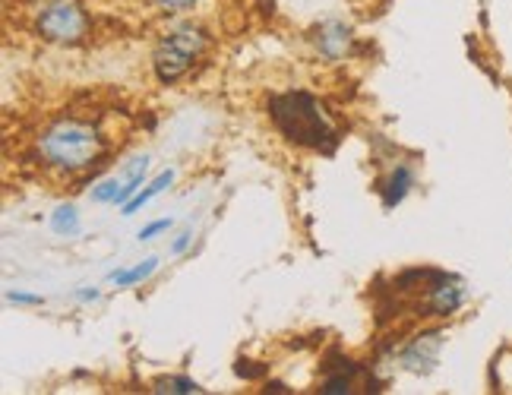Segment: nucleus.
<instances>
[{
    "label": "nucleus",
    "mask_w": 512,
    "mask_h": 395,
    "mask_svg": "<svg viewBox=\"0 0 512 395\" xmlns=\"http://www.w3.org/2000/svg\"><path fill=\"white\" fill-rule=\"evenodd\" d=\"M35 152L45 168H54L61 174H80L102 162L108 155V143L95 124L76 121V117H61V121H54L38 136Z\"/></svg>",
    "instance_id": "1"
},
{
    "label": "nucleus",
    "mask_w": 512,
    "mask_h": 395,
    "mask_svg": "<svg viewBox=\"0 0 512 395\" xmlns=\"http://www.w3.org/2000/svg\"><path fill=\"white\" fill-rule=\"evenodd\" d=\"M269 117L288 143L313 149V152H332L339 143V133L326 117L323 105L304 89H291L269 98Z\"/></svg>",
    "instance_id": "2"
},
{
    "label": "nucleus",
    "mask_w": 512,
    "mask_h": 395,
    "mask_svg": "<svg viewBox=\"0 0 512 395\" xmlns=\"http://www.w3.org/2000/svg\"><path fill=\"white\" fill-rule=\"evenodd\" d=\"M209 45V35L203 26H177L171 32H165L159 38V45L152 51V70H155V79H159L162 86H174L177 79H184L187 70L196 64V57H200Z\"/></svg>",
    "instance_id": "3"
},
{
    "label": "nucleus",
    "mask_w": 512,
    "mask_h": 395,
    "mask_svg": "<svg viewBox=\"0 0 512 395\" xmlns=\"http://www.w3.org/2000/svg\"><path fill=\"white\" fill-rule=\"evenodd\" d=\"M89 32V16L80 0H45L35 13V35L48 45H80Z\"/></svg>",
    "instance_id": "4"
},
{
    "label": "nucleus",
    "mask_w": 512,
    "mask_h": 395,
    "mask_svg": "<svg viewBox=\"0 0 512 395\" xmlns=\"http://www.w3.org/2000/svg\"><path fill=\"white\" fill-rule=\"evenodd\" d=\"M446 345V332L443 329H430L415 335L402 351H399V364L408 373H418V377H427V373L437 370L440 364V351Z\"/></svg>",
    "instance_id": "5"
},
{
    "label": "nucleus",
    "mask_w": 512,
    "mask_h": 395,
    "mask_svg": "<svg viewBox=\"0 0 512 395\" xmlns=\"http://www.w3.org/2000/svg\"><path fill=\"white\" fill-rule=\"evenodd\" d=\"M468 304V285L459 279V275L443 272L440 282H433L424 291V316H452L459 313Z\"/></svg>",
    "instance_id": "6"
},
{
    "label": "nucleus",
    "mask_w": 512,
    "mask_h": 395,
    "mask_svg": "<svg viewBox=\"0 0 512 395\" xmlns=\"http://www.w3.org/2000/svg\"><path fill=\"white\" fill-rule=\"evenodd\" d=\"M310 38H313V48H317V54L326 64L345 61L354 48V32H351V26L342 23V19H326V23H320L317 29H313Z\"/></svg>",
    "instance_id": "7"
},
{
    "label": "nucleus",
    "mask_w": 512,
    "mask_h": 395,
    "mask_svg": "<svg viewBox=\"0 0 512 395\" xmlns=\"http://www.w3.org/2000/svg\"><path fill=\"white\" fill-rule=\"evenodd\" d=\"M411 187H415V171H411V165H396L389 171L386 181H380V203L386 212H392L396 206H402L408 200Z\"/></svg>",
    "instance_id": "8"
},
{
    "label": "nucleus",
    "mask_w": 512,
    "mask_h": 395,
    "mask_svg": "<svg viewBox=\"0 0 512 395\" xmlns=\"http://www.w3.org/2000/svg\"><path fill=\"white\" fill-rule=\"evenodd\" d=\"M149 162H152V158L143 152V155H133L130 162L124 165V171H121V193H117V206H127L133 196L143 190L146 177H149Z\"/></svg>",
    "instance_id": "9"
},
{
    "label": "nucleus",
    "mask_w": 512,
    "mask_h": 395,
    "mask_svg": "<svg viewBox=\"0 0 512 395\" xmlns=\"http://www.w3.org/2000/svg\"><path fill=\"white\" fill-rule=\"evenodd\" d=\"M171 184H174V168H168V171H162L159 177H152V181H146L143 190L136 193L127 206H121V215H124V219H130V215H136L140 209H146V206L155 200V196H162Z\"/></svg>",
    "instance_id": "10"
},
{
    "label": "nucleus",
    "mask_w": 512,
    "mask_h": 395,
    "mask_svg": "<svg viewBox=\"0 0 512 395\" xmlns=\"http://www.w3.org/2000/svg\"><path fill=\"white\" fill-rule=\"evenodd\" d=\"M159 263H162L159 256H149V260L136 263V266H121V269L108 272V282H114L117 288H133V285L146 282L149 275H155V269H159Z\"/></svg>",
    "instance_id": "11"
},
{
    "label": "nucleus",
    "mask_w": 512,
    "mask_h": 395,
    "mask_svg": "<svg viewBox=\"0 0 512 395\" xmlns=\"http://www.w3.org/2000/svg\"><path fill=\"white\" fill-rule=\"evenodd\" d=\"M48 225H51V231H54L57 237H76V234L83 231V219H80V212H76V206H73V203L54 206Z\"/></svg>",
    "instance_id": "12"
},
{
    "label": "nucleus",
    "mask_w": 512,
    "mask_h": 395,
    "mask_svg": "<svg viewBox=\"0 0 512 395\" xmlns=\"http://www.w3.org/2000/svg\"><path fill=\"white\" fill-rule=\"evenodd\" d=\"M152 392H168V395H200L206 392L203 383H196L190 377H162L159 383L152 386Z\"/></svg>",
    "instance_id": "13"
},
{
    "label": "nucleus",
    "mask_w": 512,
    "mask_h": 395,
    "mask_svg": "<svg viewBox=\"0 0 512 395\" xmlns=\"http://www.w3.org/2000/svg\"><path fill=\"white\" fill-rule=\"evenodd\" d=\"M117 193H121V174L114 177H105V181H98L89 193V200L95 206H117Z\"/></svg>",
    "instance_id": "14"
},
{
    "label": "nucleus",
    "mask_w": 512,
    "mask_h": 395,
    "mask_svg": "<svg viewBox=\"0 0 512 395\" xmlns=\"http://www.w3.org/2000/svg\"><path fill=\"white\" fill-rule=\"evenodd\" d=\"M320 392L323 395H336V392H351V373H332V377H326L320 383Z\"/></svg>",
    "instance_id": "15"
},
{
    "label": "nucleus",
    "mask_w": 512,
    "mask_h": 395,
    "mask_svg": "<svg viewBox=\"0 0 512 395\" xmlns=\"http://www.w3.org/2000/svg\"><path fill=\"white\" fill-rule=\"evenodd\" d=\"M7 301L19 307H45L42 294H29V291H7Z\"/></svg>",
    "instance_id": "16"
},
{
    "label": "nucleus",
    "mask_w": 512,
    "mask_h": 395,
    "mask_svg": "<svg viewBox=\"0 0 512 395\" xmlns=\"http://www.w3.org/2000/svg\"><path fill=\"white\" fill-rule=\"evenodd\" d=\"M190 244H193V231L184 228L181 234H174V241L168 244V256H184L190 250Z\"/></svg>",
    "instance_id": "17"
},
{
    "label": "nucleus",
    "mask_w": 512,
    "mask_h": 395,
    "mask_svg": "<svg viewBox=\"0 0 512 395\" xmlns=\"http://www.w3.org/2000/svg\"><path fill=\"white\" fill-rule=\"evenodd\" d=\"M174 228V222L171 219H159V222H152V225H146L140 234H136V237H140V241H155V237H159V234H168Z\"/></svg>",
    "instance_id": "18"
},
{
    "label": "nucleus",
    "mask_w": 512,
    "mask_h": 395,
    "mask_svg": "<svg viewBox=\"0 0 512 395\" xmlns=\"http://www.w3.org/2000/svg\"><path fill=\"white\" fill-rule=\"evenodd\" d=\"M162 10H168V13H177V10H190V7H196L200 0H155Z\"/></svg>",
    "instance_id": "19"
},
{
    "label": "nucleus",
    "mask_w": 512,
    "mask_h": 395,
    "mask_svg": "<svg viewBox=\"0 0 512 395\" xmlns=\"http://www.w3.org/2000/svg\"><path fill=\"white\" fill-rule=\"evenodd\" d=\"M73 298L80 301V304H95L98 298H102V291H98V288H89V285H83V288H76V291H73Z\"/></svg>",
    "instance_id": "20"
}]
</instances>
